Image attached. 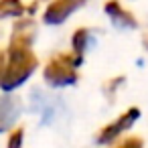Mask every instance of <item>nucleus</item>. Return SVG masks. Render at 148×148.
<instances>
[{
    "instance_id": "nucleus-2",
    "label": "nucleus",
    "mask_w": 148,
    "mask_h": 148,
    "mask_svg": "<svg viewBox=\"0 0 148 148\" xmlns=\"http://www.w3.org/2000/svg\"><path fill=\"white\" fill-rule=\"evenodd\" d=\"M79 61H71L69 57H57L49 63V67L45 69V77L53 83V85H65L71 83L75 79V71L73 65Z\"/></svg>"
},
{
    "instance_id": "nucleus-4",
    "label": "nucleus",
    "mask_w": 148,
    "mask_h": 148,
    "mask_svg": "<svg viewBox=\"0 0 148 148\" xmlns=\"http://www.w3.org/2000/svg\"><path fill=\"white\" fill-rule=\"evenodd\" d=\"M18 101L12 97H2L0 99V130H4L8 124H12V120L18 116Z\"/></svg>"
},
{
    "instance_id": "nucleus-1",
    "label": "nucleus",
    "mask_w": 148,
    "mask_h": 148,
    "mask_svg": "<svg viewBox=\"0 0 148 148\" xmlns=\"http://www.w3.org/2000/svg\"><path fill=\"white\" fill-rule=\"evenodd\" d=\"M35 67H37L35 55L27 47H12V57H10V63H8L4 77H2V87L4 89L16 87L33 73Z\"/></svg>"
},
{
    "instance_id": "nucleus-3",
    "label": "nucleus",
    "mask_w": 148,
    "mask_h": 148,
    "mask_svg": "<svg viewBox=\"0 0 148 148\" xmlns=\"http://www.w3.org/2000/svg\"><path fill=\"white\" fill-rule=\"evenodd\" d=\"M81 2L83 0H55V2L47 8V12H45V23H49V25L63 23Z\"/></svg>"
},
{
    "instance_id": "nucleus-6",
    "label": "nucleus",
    "mask_w": 148,
    "mask_h": 148,
    "mask_svg": "<svg viewBox=\"0 0 148 148\" xmlns=\"http://www.w3.org/2000/svg\"><path fill=\"white\" fill-rule=\"evenodd\" d=\"M23 12H25V6L21 0H0V18L23 14Z\"/></svg>"
},
{
    "instance_id": "nucleus-5",
    "label": "nucleus",
    "mask_w": 148,
    "mask_h": 148,
    "mask_svg": "<svg viewBox=\"0 0 148 148\" xmlns=\"http://www.w3.org/2000/svg\"><path fill=\"white\" fill-rule=\"evenodd\" d=\"M106 10H108L110 18H112L118 27H136V21H134L128 12H124L118 2H110V4L106 6Z\"/></svg>"
}]
</instances>
